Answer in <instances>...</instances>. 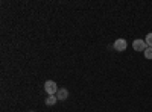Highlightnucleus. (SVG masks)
Wrapping results in <instances>:
<instances>
[{
    "label": "nucleus",
    "mask_w": 152,
    "mask_h": 112,
    "mask_svg": "<svg viewBox=\"0 0 152 112\" xmlns=\"http://www.w3.org/2000/svg\"><path fill=\"white\" fill-rule=\"evenodd\" d=\"M114 50H117V52H123V50H126V47H128V43H126V40H123V38H119V40H116L114 41Z\"/></svg>",
    "instance_id": "7ed1b4c3"
},
{
    "label": "nucleus",
    "mask_w": 152,
    "mask_h": 112,
    "mask_svg": "<svg viewBox=\"0 0 152 112\" xmlns=\"http://www.w3.org/2000/svg\"><path fill=\"white\" fill-rule=\"evenodd\" d=\"M145 41H146V44H148V47H152V32L146 35V38H145Z\"/></svg>",
    "instance_id": "0eeeda50"
},
{
    "label": "nucleus",
    "mask_w": 152,
    "mask_h": 112,
    "mask_svg": "<svg viewBox=\"0 0 152 112\" xmlns=\"http://www.w3.org/2000/svg\"><path fill=\"white\" fill-rule=\"evenodd\" d=\"M132 48H134L135 52H145L146 48H148V44H146L145 40H134V43H132Z\"/></svg>",
    "instance_id": "f03ea898"
},
{
    "label": "nucleus",
    "mask_w": 152,
    "mask_h": 112,
    "mask_svg": "<svg viewBox=\"0 0 152 112\" xmlns=\"http://www.w3.org/2000/svg\"><path fill=\"white\" fill-rule=\"evenodd\" d=\"M56 102H58L56 95H49V97H46V106H53Z\"/></svg>",
    "instance_id": "39448f33"
},
{
    "label": "nucleus",
    "mask_w": 152,
    "mask_h": 112,
    "mask_svg": "<svg viewBox=\"0 0 152 112\" xmlns=\"http://www.w3.org/2000/svg\"><path fill=\"white\" fill-rule=\"evenodd\" d=\"M44 91H46V94H49V95H56V92H58V85H56V82H53V80H46V83H44Z\"/></svg>",
    "instance_id": "f257e3e1"
},
{
    "label": "nucleus",
    "mask_w": 152,
    "mask_h": 112,
    "mask_svg": "<svg viewBox=\"0 0 152 112\" xmlns=\"http://www.w3.org/2000/svg\"><path fill=\"white\" fill-rule=\"evenodd\" d=\"M67 97H69V90L67 88H59L58 92H56V98L59 102H64L67 100Z\"/></svg>",
    "instance_id": "20e7f679"
},
{
    "label": "nucleus",
    "mask_w": 152,
    "mask_h": 112,
    "mask_svg": "<svg viewBox=\"0 0 152 112\" xmlns=\"http://www.w3.org/2000/svg\"><path fill=\"white\" fill-rule=\"evenodd\" d=\"M143 55H145L146 59H152V47H148L146 50L143 52Z\"/></svg>",
    "instance_id": "423d86ee"
}]
</instances>
